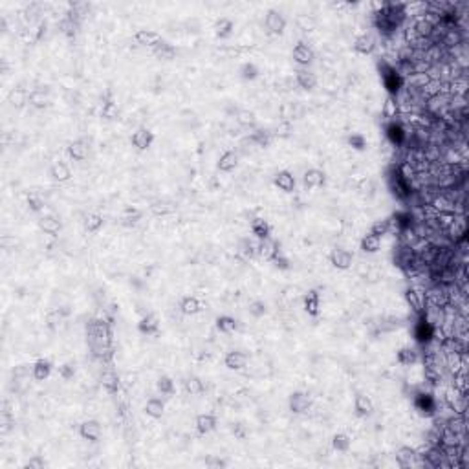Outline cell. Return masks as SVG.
Here are the masks:
<instances>
[{"label":"cell","mask_w":469,"mask_h":469,"mask_svg":"<svg viewBox=\"0 0 469 469\" xmlns=\"http://www.w3.org/2000/svg\"><path fill=\"white\" fill-rule=\"evenodd\" d=\"M251 231L259 240H266L269 239V233H271V227L264 218H255L253 224H251Z\"/></svg>","instance_id":"obj_24"},{"label":"cell","mask_w":469,"mask_h":469,"mask_svg":"<svg viewBox=\"0 0 469 469\" xmlns=\"http://www.w3.org/2000/svg\"><path fill=\"white\" fill-rule=\"evenodd\" d=\"M52 374V361L50 359H38L33 365V378L37 381H44Z\"/></svg>","instance_id":"obj_20"},{"label":"cell","mask_w":469,"mask_h":469,"mask_svg":"<svg viewBox=\"0 0 469 469\" xmlns=\"http://www.w3.org/2000/svg\"><path fill=\"white\" fill-rule=\"evenodd\" d=\"M379 72H381V79H383V87L387 88V92L390 96H398L400 90L403 88V75L396 70V66L393 64H387V62H381L379 64Z\"/></svg>","instance_id":"obj_1"},{"label":"cell","mask_w":469,"mask_h":469,"mask_svg":"<svg viewBox=\"0 0 469 469\" xmlns=\"http://www.w3.org/2000/svg\"><path fill=\"white\" fill-rule=\"evenodd\" d=\"M101 225H103V216L101 215H88L87 220H85V227H87V231H90V233H96V231L101 229Z\"/></svg>","instance_id":"obj_43"},{"label":"cell","mask_w":469,"mask_h":469,"mask_svg":"<svg viewBox=\"0 0 469 469\" xmlns=\"http://www.w3.org/2000/svg\"><path fill=\"white\" fill-rule=\"evenodd\" d=\"M286 28V20L279 11L269 10L266 15V29H268L271 35H281Z\"/></svg>","instance_id":"obj_4"},{"label":"cell","mask_w":469,"mask_h":469,"mask_svg":"<svg viewBox=\"0 0 469 469\" xmlns=\"http://www.w3.org/2000/svg\"><path fill=\"white\" fill-rule=\"evenodd\" d=\"M163 411H165V403H163L160 398H150V400L145 403V412H147L150 418H162Z\"/></svg>","instance_id":"obj_26"},{"label":"cell","mask_w":469,"mask_h":469,"mask_svg":"<svg viewBox=\"0 0 469 469\" xmlns=\"http://www.w3.org/2000/svg\"><path fill=\"white\" fill-rule=\"evenodd\" d=\"M233 29H235V24H233V20H231V19L216 20L215 33H216V37H218V38H227L231 33H233Z\"/></svg>","instance_id":"obj_31"},{"label":"cell","mask_w":469,"mask_h":469,"mask_svg":"<svg viewBox=\"0 0 469 469\" xmlns=\"http://www.w3.org/2000/svg\"><path fill=\"white\" fill-rule=\"evenodd\" d=\"M319 308H321V297L316 290H310V292L304 295V310L310 314V316H317L319 314Z\"/></svg>","instance_id":"obj_18"},{"label":"cell","mask_w":469,"mask_h":469,"mask_svg":"<svg viewBox=\"0 0 469 469\" xmlns=\"http://www.w3.org/2000/svg\"><path fill=\"white\" fill-rule=\"evenodd\" d=\"M156 387H158V390L162 394H165V396H173L174 394V381L169 376H162V378L158 379V383H156Z\"/></svg>","instance_id":"obj_42"},{"label":"cell","mask_w":469,"mask_h":469,"mask_svg":"<svg viewBox=\"0 0 469 469\" xmlns=\"http://www.w3.org/2000/svg\"><path fill=\"white\" fill-rule=\"evenodd\" d=\"M416 451L411 449V447H402V449L398 451L396 455V460L398 464L402 465V467H409V465L414 464V460H416Z\"/></svg>","instance_id":"obj_29"},{"label":"cell","mask_w":469,"mask_h":469,"mask_svg":"<svg viewBox=\"0 0 469 469\" xmlns=\"http://www.w3.org/2000/svg\"><path fill=\"white\" fill-rule=\"evenodd\" d=\"M237 165H239V154L235 152V150H227V152L222 154L220 160H218V169L224 171V173L233 171Z\"/></svg>","instance_id":"obj_19"},{"label":"cell","mask_w":469,"mask_h":469,"mask_svg":"<svg viewBox=\"0 0 469 469\" xmlns=\"http://www.w3.org/2000/svg\"><path fill=\"white\" fill-rule=\"evenodd\" d=\"M207 465H225V462H222V460H216V458H209V460H207Z\"/></svg>","instance_id":"obj_59"},{"label":"cell","mask_w":469,"mask_h":469,"mask_svg":"<svg viewBox=\"0 0 469 469\" xmlns=\"http://www.w3.org/2000/svg\"><path fill=\"white\" fill-rule=\"evenodd\" d=\"M73 374H75V369H73L72 365H62L61 367V376L64 379H70V378H73Z\"/></svg>","instance_id":"obj_56"},{"label":"cell","mask_w":469,"mask_h":469,"mask_svg":"<svg viewBox=\"0 0 469 469\" xmlns=\"http://www.w3.org/2000/svg\"><path fill=\"white\" fill-rule=\"evenodd\" d=\"M115 114H118V106L114 105V101H106V103H103V118H106V120H114Z\"/></svg>","instance_id":"obj_50"},{"label":"cell","mask_w":469,"mask_h":469,"mask_svg":"<svg viewBox=\"0 0 469 469\" xmlns=\"http://www.w3.org/2000/svg\"><path fill=\"white\" fill-rule=\"evenodd\" d=\"M354 409H356V414H358V416H369V414H372L374 405H372V402H370L369 396L358 394L354 400Z\"/></svg>","instance_id":"obj_17"},{"label":"cell","mask_w":469,"mask_h":469,"mask_svg":"<svg viewBox=\"0 0 469 469\" xmlns=\"http://www.w3.org/2000/svg\"><path fill=\"white\" fill-rule=\"evenodd\" d=\"M293 61H295L299 66H308V64L314 61V52H311L310 46L304 43L297 44L295 48H293Z\"/></svg>","instance_id":"obj_9"},{"label":"cell","mask_w":469,"mask_h":469,"mask_svg":"<svg viewBox=\"0 0 469 469\" xmlns=\"http://www.w3.org/2000/svg\"><path fill=\"white\" fill-rule=\"evenodd\" d=\"M103 387H105L110 394L118 393V388H120L118 376H115L114 372H105V374H103Z\"/></svg>","instance_id":"obj_40"},{"label":"cell","mask_w":469,"mask_h":469,"mask_svg":"<svg viewBox=\"0 0 469 469\" xmlns=\"http://www.w3.org/2000/svg\"><path fill=\"white\" fill-rule=\"evenodd\" d=\"M396 359L400 365L409 367V365H414L418 361V352L414 348H411V346H403V348L398 350Z\"/></svg>","instance_id":"obj_23"},{"label":"cell","mask_w":469,"mask_h":469,"mask_svg":"<svg viewBox=\"0 0 469 469\" xmlns=\"http://www.w3.org/2000/svg\"><path fill=\"white\" fill-rule=\"evenodd\" d=\"M308 407H310V398L304 393H293L292 396H290V411L301 414V412H304Z\"/></svg>","instance_id":"obj_14"},{"label":"cell","mask_w":469,"mask_h":469,"mask_svg":"<svg viewBox=\"0 0 469 469\" xmlns=\"http://www.w3.org/2000/svg\"><path fill=\"white\" fill-rule=\"evenodd\" d=\"M348 145L356 150H363L367 147V139H365L363 134H352L348 136Z\"/></svg>","instance_id":"obj_47"},{"label":"cell","mask_w":469,"mask_h":469,"mask_svg":"<svg viewBox=\"0 0 469 469\" xmlns=\"http://www.w3.org/2000/svg\"><path fill=\"white\" fill-rule=\"evenodd\" d=\"M271 260L275 262V266H277V268H281V269H288V268H290V260H288L286 257H283V255H281V251H279V253L275 255Z\"/></svg>","instance_id":"obj_53"},{"label":"cell","mask_w":469,"mask_h":469,"mask_svg":"<svg viewBox=\"0 0 469 469\" xmlns=\"http://www.w3.org/2000/svg\"><path fill=\"white\" fill-rule=\"evenodd\" d=\"M354 50L358 53H361V55H370V53L376 50V38H374L370 33L359 35V37L356 38V43H354Z\"/></svg>","instance_id":"obj_10"},{"label":"cell","mask_w":469,"mask_h":469,"mask_svg":"<svg viewBox=\"0 0 469 469\" xmlns=\"http://www.w3.org/2000/svg\"><path fill=\"white\" fill-rule=\"evenodd\" d=\"M216 328L224 332V334H231V332L237 330V321L231 316H220L216 319Z\"/></svg>","instance_id":"obj_35"},{"label":"cell","mask_w":469,"mask_h":469,"mask_svg":"<svg viewBox=\"0 0 469 469\" xmlns=\"http://www.w3.org/2000/svg\"><path fill=\"white\" fill-rule=\"evenodd\" d=\"M240 75H242V79H246V81H253L255 77L259 75V68L255 66L253 62H244L242 68H240Z\"/></svg>","instance_id":"obj_44"},{"label":"cell","mask_w":469,"mask_h":469,"mask_svg":"<svg viewBox=\"0 0 469 469\" xmlns=\"http://www.w3.org/2000/svg\"><path fill=\"white\" fill-rule=\"evenodd\" d=\"M50 174H52V178L53 180H57V182H66V180H70V176H72V171H70V167H68L66 163L57 162L52 165Z\"/></svg>","instance_id":"obj_21"},{"label":"cell","mask_w":469,"mask_h":469,"mask_svg":"<svg viewBox=\"0 0 469 469\" xmlns=\"http://www.w3.org/2000/svg\"><path fill=\"white\" fill-rule=\"evenodd\" d=\"M383 114H385V118H388V120H394L398 114V105L396 101L393 99V97H388L387 103H385V108H383Z\"/></svg>","instance_id":"obj_49"},{"label":"cell","mask_w":469,"mask_h":469,"mask_svg":"<svg viewBox=\"0 0 469 469\" xmlns=\"http://www.w3.org/2000/svg\"><path fill=\"white\" fill-rule=\"evenodd\" d=\"M251 141L257 143L259 147H268L269 141H271V138H269L268 130H255L253 136H251Z\"/></svg>","instance_id":"obj_45"},{"label":"cell","mask_w":469,"mask_h":469,"mask_svg":"<svg viewBox=\"0 0 469 469\" xmlns=\"http://www.w3.org/2000/svg\"><path fill=\"white\" fill-rule=\"evenodd\" d=\"M239 123H242V125L253 123V114L248 112V110H240L239 112Z\"/></svg>","instance_id":"obj_55"},{"label":"cell","mask_w":469,"mask_h":469,"mask_svg":"<svg viewBox=\"0 0 469 469\" xmlns=\"http://www.w3.org/2000/svg\"><path fill=\"white\" fill-rule=\"evenodd\" d=\"M233 433H235V435H237V436H239L240 440H242V438H244V436H246L244 429H242V425H240V423H239V425H237V427H233Z\"/></svg>","instance_id":"obj_58"},{"label":"cell","mask_w":469,"mask_h":469,"mask_svg":"<svg viewBox=\"0 0 469 469\" xmlns=\"http://www.w3.org/2000/svg\"><path fill=\"white\" fill-rule=\"evenodd\" d=\"M38 225H41V229H43L44 233H48V235H57L59 229H61V222H59L55 216H43V218L38 220Z\"/></svg>","instance_id":"obj_32"},{"label":"cell","mask_w":469,"mask_h":469,"mask_svg":"<svg viewBox=\"0 0 469 469\" xmlns=\"http://www.w3.org/2000/svg\"><path fill=\"white\" fill-rule=\"evenodd\" d=\"M249 314L255 316V317H262L264 314H266V304H264L262 301L251 302V306H249Z\"/></svg>","instance_id":"obj_51"},{"label":"cell","mask_w":469,"mask_h":469,"mask_svg":"<svg viewBox=\"0 0 469 469\" xmlns=\"http://www.w3.org/2000/svg\"><path fill=\"white\" fill-rule=\"evenodd\" d=\"M79 435H81L83 440L97 442L99 440V436H101V425L97 423L96 420L83 421L81 425H79Z\"/></svg>","instance_id":"obj_7"},{"label":"cell","mask_w":469,"mask_h":469,"mask_svg":"<svg viewBox=\"0 0 469 469\" xmlns=\"http://www.w3.org/2000/svg\"><path fill=\"white\" fill-rule=\"evenodd\" d=\"M68 154L70 158H73L75 162H83V160L88 156V147L83 141H73V143L68 145Z\"/></svg>","instance_id":"obj_28"},{"label":"cell","mask_w":469,"mask_h":469,"mask_svg":"<svg viewBox=\"0 0 469 469\" xmlns=\"http://www.w3.org/2000/svg\"><path fill=\"white\" fill-rule=\"evenodd\" d=\"M44 460L43 458H38V456H35L33 460H29L28 464H26V467H29V469H43L44 467Z\"/></svg>","instance_id":"obj_57"},{"label":"cell","mask_w":469,"mask_h":469,"mask_svg":"<svg viewBox=\"0 0 469 469\" xmlns=\"http://www.w3.org/2000/svg\"><path fill=\"white\" fill-rule=\"evenodd\" d=\"M138 328H139V332H141V334L154 335L156 332H158V321H156V317H154V316H145L143 319L139 321Z\"/></svg>","instance_id":"obj_33"},{"label":"cell","mask_w":469,"mask_h":469,"mask_svg":"<svg viewBox=\"0 0 469 469\" xmlns=\"http://www.w3.org/2000/svg\"><path fill=\"white\" fill-rule=\"evenodd\" d=\"M330 262L334 264L337 269H348L350 266H352V262H354V255L350 253L348 249L337 248L332 251Z\"/></svg>","instance_id":"obj_5"},{"label":"cell","mask_w":469,"mask_h":469,"mask_svg":"<svg viewBox=\"0 0 469 469\" xmlns=\"http://www.w3.org/2000/svg\"><path fill=\"white\" fill-rule=\"evenodd\" d=\"M224 363L231 370H242L248 363V356L244 352H240V350H233V352H227Z\"/></svg>","instance_id":"obj_12"},{"label":"cell","mask_w":469,"mask_h":469,"mask_svg":"<svg viewBox=\"0 0 469 469\" xmlns=\"http://www.w3.org/2000/svg\"><path fill=\"white\" fill-rule=\"evenodd\" d=\"M435 332H436L435 326H433V323L425 317V314H420V319H418L416 325H414V339H416L420 345H427V343H431L433 341Z\"/></svg>","instance_id":"obj_2"},{"label":"cell","mask_w":469,"mask_h":469,"mask_svg":"<svg viewBox=\"0 0 469 469\" xmlns=\"http://www.w3.org/2000/svg\"><path fill=\"white\" fill-rule=\"evenodd\" d=\"M28 101L33 106H37V108H43V106L46 105V96H44L43 90H33L28 96Z\"/></svg>","instance_id":"obj_46"},{"label":"cell","mask_w":469,"mask_h":469,"mask_svg":"<svg viewBox=\"0 0 469 469\" xmlns=\"http://www.w3.org/2000/svg\"><path fill=\"white\" fill-rule=\"evenodd\" d=\"M405 299H407V302L411 304V308L414 311H418V314H421L423 311V293L418 292V290H414V288H411V290H407V293H405Z\"/></svg>","instance_id":"obj_25"},{"label":"cell","mask_w":469,"mask_h":469,"mask_svg":"<svg viewBox=\"0 0 469 469\" xmlns=\"http://www.w3.org/2000/svg\"><path fill=\"white\" fill-rule=\"evenodd\" d=\"M259 253L262 255L264 259L271 260L273 257H275V255L279 253V246H277V242H273L271 239L260 240V244H259Z\"/></svg>","instance_id":"obj_30"},{"label":"cell","mask_w":469,"mask_h":469,"mask_svg":"<svg viewBox=\"0 0 469 469\" xmlns=\"http://www.w3.org/2000/svg\"><path fill=\"white\" fill-rule=\"evenodd\" d=\"M385 134H387L388 141H390L393 145H402L403 141H405V138H407L403 125L396 120H393L387 127H385Z\"/></svg>","instance_id":"obj_6"},{"label":"cell","mask_w":469,"mask_h":469,"mask_svg":"<svg viewBox=\"0 0 469 469\" xmlns=\"http://www.w3.org/2000/svg\"><path fill=\"white\" fill-rule=\"evenodd\" d=\"M240 253L244 255V257H253L255 246L251 244L249 240H242V242H240Z\"/></svg>","instance_id":"obj_52"},{"label":"cell","mask_w":469,"mask_h":469,"mask_svg":"<svg viewBox=\"0 0 469 469\" xmlns=\"http://www.w3.org/2000/svg\"><path fill=\"white\" fill-rule=\"evenodd\" d=\"M379 244H381V239L374 233L365 235L363 239H361V249H363L365 253H376L379 249Z\"/></svg>","instance_id":"obj_27"},{"label":"cell","mask_w":469,"mask_h":469,"mask_svg":"<svg viewBox=\"0 0 469 469\" xmlns=\"http://www.w3.org/2000/svg\"><path fill=\"white\" fill-rule=\"evenodd\" d=\"M132 145H134L138 150H147L150 145H152V141H154V134L150 132V130H147V129H138L132 134Z\"/></svg>","instance_id":"obj_8"},{"label":"cell","mask_w":469,"mask_h":469,"mask_svg":"<svg viewBox=\"0 0 469 469\" xmlns=\"http://www.w3.org/2000/svg\"><path fill=\"white\" fill-rule=\"evenodd\" d=\"M302 182H304V187H308V189H316V187L325 185L326 178H325V173L319 171V169H308L306 173H304Z\"/></svg>","instance_id":"obj_13"},{"label":"cell","mask_w":469,"mask_h":469,"mask_svg":"<svg viewBox=\"0 0 469 469\" xmlns=\"http://www.w3.org/2000/svg\"><path fill=\"white\" fill-rule=\"evenodd\" d=\"M216 427V418L215 414H200L197 418V429L200 435H207Z\"/></svg>","instance_id":"obj_22"},{"label":"cell","mask_w":469,"mask_h":469,"mask_svg":"<svg viewBox=\"0 0 469 469\" xmlns=\"http://www.w3.org/2000/svg\"><path fill=\"white\" fill-rule=\"evenodd\" d=\"M154 55L160 59H165V61H171V59H174V55H176V50L171 46L169 43H160L156 48H154Z\"/></svg>","instance_id":"obj_34"},{"label":"cell","mask_w":469,"mask_h":469,"mask_svg":"<svg viewBox=\"0 0 469 469\" xmlns=\"http://www.w3.org/2000/svg\"><path fill=\"white\" fill-rule=\"evenodd\" d=\"M150 209H152V213L156 216H162V215H171L174 211V206L167 200H158L150 206Z\"/></svg>","instance_id":"obj_38"},{"label":"cell","mask_w":469,"mask_h":469,"mask_svg":"<svg viewBox=\"0 0 469 469\" xmlns=\"http://www.w3.org/2000/svg\"><path fill=\"white\" fill-rule=\"evenodd\" d=\"M134 38L138 44H141V46H150V48H156V46L162 43L160 33H156L152 29H139L138 33L134 35Z\"/></svg>","instance_id":"obj_11"},{"label":"cell","mask_w":469,"mask_h":469,"mask_svg":"<svg viewBox=\"0 0 469 469\" xmlns=\"http://www.w3.org/2000/svg\"><path fill=\"white\" fill-rule=\"evenodd\" d=\"M394 220H396V225L400 229L407 231V229H411V225H412V215L409 211H400V213L394 215Z\"/></svg>","instance_id":"obj_39"},{"label":"cell","mask_w":469,"mask_h":469,"mask_svg":"<svg viewBox=\"0 0 469 469\" xmlns=\"http://www.w3.org/2000/svg\"><path fill=\"white\" fill-rule=\"evenodd\" d=\"M28 206L31 211H41L44 206V202L41 200L38 197H35V194H31V197H28Z\"/></svg>","instance_id":"obj_54"},{"label":"cell","mask_w":469,"mask_h":469,"mask_svg":"<svg viewBox=\"0 0 469 469\" xmlns=\"http://www.w3.org/2000/svg\"><path fill=\"white\" fill-rule=\"evenodd\" d=\"M414 405L425 416H433L436 412V400L429 393H418L416 398H414Z\"/></svg>","instance_id":"obj_3"},{"label":"cell","mask_w":469,"mask_h":469,"mask_svg":"<svg viewBox=\"0 0 469 469\" xmlns=\"http://www.w3.org/2000/svg\"><path fill=\"white\" fill-rule=\"evenodd\" d=\"M297 85L301 88H304V90H311V88L317 85V77L316 73H311L310 70H306V68H301V70H297Z\"/></svg>","instance_id":"obj_16"},{"label":"cell","mask_w":469,"mask_h":469,"mask_svg":"<svg viewBox=\"0 0 469 469\" xmlns=\"http://www.w3.org/2000/svg\"><path fill=\"white\" fill-rule=\"evenodd\" d=\"M185 390L189 394H192V396L202 394L204 393V381L200 378H197V376H192V378H189L185 381Z\"/></svg>","instance_id":"obj_41"},{"label":"cell","mask_w":469,"mask_h":469,"mask_svg":"<svg viewBox=\"0 0 469 469\" xmlns=\"http://www.w3.org/2000/svg\"><path fill=\"white\" fill-rule=\"evenodd\" d=\"M388 229H390V220H378L372 225V231H370V233L378 235L379 239H381L383 235L388 233Z\"/></svg>","instance_id":"obj_48"},{"label":"cell","mask_w":469,"mask_h":469,"mask_svg":"<svg viewBox=\"0 0 469 469\" xmlns=\"http://www.w3.org/2000/svg\"><path fill=\"white\" fill-rule=\"evenodd\" d=\"M202 308L200 301H198L197 297H185L182 301V311L183 314H187V316H194V314H198Z\"/></svg>","instance_id":"obj_36"},{"label":"cell","mask_w":469,"mask_h":469,"mask_svg":"<svg viewBox=\"0 0 469 469\" xmlns=\"http://www.w3.org/2000/svg\"><path fill=\"white\" fill-rule=\"evenodd\" d=\"M273 182H275V185L284 192H292L293 189H295V176H293L292 173H288V171H281V173L275 176Z\"/></svg>","instance_id":"obj_15"},{"label":"cell","mask_w":469,"mask_h":469,"mask_svg":"<svg viewBox=\"0 0 469 469\" xmlns=\"http://www.w3.org/2000/svg\"><path fill=\"white\" fill-rule=\"evenodd\" d=\"M350 444H352V440H350V436L345 435V433H339V435H335L334 440H332L334 449L339 451V453H346V451L350 449Z\"/></svg>","instance_id":"obj_37"}]
</instances>
